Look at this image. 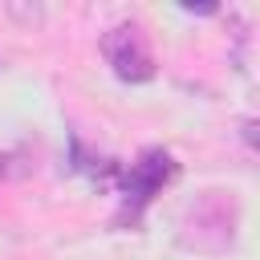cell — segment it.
<instances>
[{
  "mask_svg": "<svg viewBox=\"0 0 260 260\" xmlns=\"http://www.w3.org/2000/svg\"><path fill=\"white\" fill-rule=\"evenodd\" d=\"M102 57L122 81H150L154 77V53L142 32V24L122 20L102 37Z\"/></svg>",
  "mask_w": 260,
  "mask_h": 260,
  "instance_id": "2",
  "label": "cell"
},
{
  "mask_svg": "<svg viewBox=\"0 0 260 260\" xmlns=\"http://www.w3.org/2000/svg\"><path fill=\"white\" fill-rule=\"evenodd\" d=\"M175 158L162 150V146H150V150H142L138 154V162H130V171L122 175V207H118V223H134L142 211H146V203L162 191V183H171L175 179Z\"/></svg>",
  "mask_w": 260,
  "mask_h": 260,
  "instance_id": "1",
  "label": "cell"
}]
</instances>
